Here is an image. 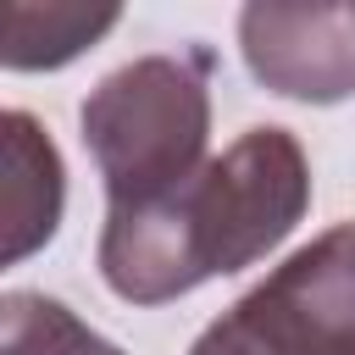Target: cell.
<instances>
[{"label": "cell", "mask_w": 355, "mask_h": 355, "mask_svg": "<svg viewBox=\"0 0 355 355\" xmlns=\"http://www.w3.org/2000/svg\"><path fill=\"white\" fill-rule=\"evenodd\" d=\"M311 211V161L277 122L244 128L183 189L139 211H105L100 277L128 305H166L272 255Z\"/></svg>", "instance_id": "cell-1"}, {"label": "cell", "mask_w": 355, "mask_h": 355, "mask_svg": "<svg viewBox=\"0 0 355 355\" xmlns=\"http://www.w3.org/2000/svg\"><path fill=\"white\" fill-rule=\"evenodd\" d=\"M211 55H139L116 72H105L83 105V150L100 166L105 205L139 211L161 194L183 189L205 166L211 139Z\"/></svg>", "instance_id": "cell-2"}, {"label": "cell", "mask_w": 355, "mask_h": 355, "mask_svg": "<svg viewBox=\"0 0 355 355\" xmlns=\"http://www.w3.org/2000/svg\"><path fill=\"white\" fill-rule=\"evenodd\" d=\"M189 355H355V222H333L239 294Z\"/></svg>", "instance_id": "cell-3"}, {"label": "cell", "mask_w": 355, "mask_h": 355, "mask_svg": "<svg viewBox=\"0 0 355 355\" xmlns=\"http://www.w3.org/2000/svg\"><path fill=\"white\" fill-rule=\"evenodd\" d=\"M239 50L250 78L283 100H355V6H244Z\"/></svg>", "instance_id": "cell-4"}, {"label": "cell", "mask_w": 355, "mask_h": 355, "mask_svg": "<svg viewBox=\"0 0 355 355\" xmlns=\"http://www.w3.org/2000/svg\"><path fill=\"white\" fill-rule=\"evenodd\" d=\"M0 166H6V266L28 261L33 250H44L61 227V205H67V166L55 139L39 128L33 111H6L0 116Z\"/></svg>", "instance_id": "cell-5"}, {"label": "cell", "mask_w": 355, "mask_h": 355, "mask_svg": "<svg viewBox=\"0 0 355 355\" xmlns=\"http://www.w3.org/2000/svg\"><path fill=\"white\" fill-rule=\"evenodd\" d=\"M122 22L116 6H78V0H11L6 6V44L0 61L11 72H50L83 55L94 39H105Z\"/></svg>", "instance_id": "cell-6"}, {"label": "cell", "mask_w": 355, "mask_h": 355, "mask_svg": "<svg viewBox=\"0 0 355 355\" xmlns=\"http://www.w3.org/2000/svg\"><path fill=\"white\" fill-rule=\"evenodd\" d=\"M0 355H122V349L105 333H94L72 305L39 288H11L0 300Z\"/></svg>", "instance_id": "cell-7"}]
</instances>
